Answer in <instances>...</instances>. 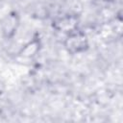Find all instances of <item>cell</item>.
I'll return each mask as SVG.
<instances>
[{
    "label": "cell",
    "mask_w": 123,
    "mask_h": 123,
    "mask_svg": "<svg viewBox=\"0 0 123 123\" xmlns=\"http://www.w3.org/2000/svg\"><path fill=\"white\" fill-rule=\"evenodd\" d=\"M4 25H6V27H4V32L6 33H10V32H13V30L16 28V17L12 15V16H8L6 18V23H4Z\"/></svg>",
    "instance_id": "cell-2"
},
{
    "label": "cell",
    "mask_w": 123,
    "mask_h": 123,
    "mask_svg": "<svg viewBox=\"0 0 123 123\" xmlns=\"http://www.w3.org/2000/svg\"><path fill=\"white\" fill-rule=\"evenodd\" d=\"M65 46L68 49V51H70L72 53L83 51L86 47V37L82 33H79V32L73 33L66 39Z\"/></svg>",
    "instance_id": "cell-1"
}]
</instances>
